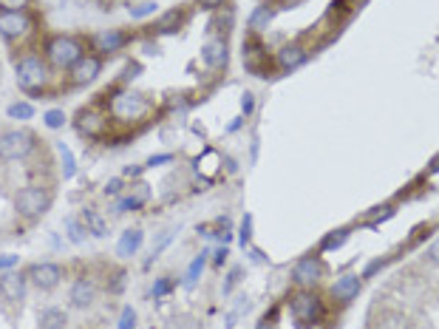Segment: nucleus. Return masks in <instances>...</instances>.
Masks as SVG:
<instances>
[{"instance_id": "1", "label": "nucleus", "mask_w": 439, "mask_h": 329, "mask_svg": "<svg viewBox=\"0 0 439 329\" xmlns=\"http://www.w3.org/2000/svg\"><path fill=\"white\" fill-rule=\"evenodd\" d=\"M151 111H153V102L148 99V94H139V91H116L108 99V114L116 122H142Z\"/></svg>"}, {"instance_id": "2", "label": "nucleus", "mask_w": 439, "mask_h": 329, "mask_svg": "<svg viewBox=\"0 0 439 329\" xmlns=\"http://www.w3.org/2000/svg\"><path fill=\"white\" fill-rule=\"evenodd\" d=\"M289 313H292L295 324L300 329H315L323 321L326 307H323V301H320L312 290H298V293L289 298Z\"/></svg>"}, {"instance_id": "3", "label": "nucleus", "mask_w": 439, "mask_h": 329, "mask_svg": "<svg viewBox=\"0 0 439 329\" xmlns=\"http://www.w3.org/2000/svg\"><path fill=\"white\" fill-rule=\"evenodd\" d=\"M14 77H17V85L28 94H37L45 88L48 82V68H45V60H40L37 54H26L17 60L14 65Z\"/></svg>"}, {"instance_id": "4", "label": "nucleus", "mask_w": 439, "mask_h": 329, "mask_svg": "<svg viewBox=\"0 0 439 329\" xmlns=\"http://www.w3.org/2000/svg\"><path fill=\"white\" fill-rule=\"evenodd\" d=\"M82 54H85L82 43H80L77 37H68V34H54V37L45 43V60H48L54 68H71Z\"/></svg>"}, {"instance_id": "5", "label": "nucleus", "mask_w": 439, "mask_h": 329, "mask_svg": "<svg viewBox=\"0 0 439 329\" xmlns=\"http://www.w3.org/2000/svg\"><path fill=\"white\" fill-rule=\"evenodd\" d=\"M48 207H51V193H48L45 188H40V185H26V188H20L17 196H14V210H17V216H23V219H37V216H43Z\"/></svg>"}, {"instance_id": "6", "label": "nucleus", "mask_w": 439, "mask_h": 329, "mask_svg": "<svg viewBox=\"0 0 439 329\" xmlns=\"http://www.w3.org/2000/svg\"><path fill=\"white\" fill-rule=\"evenodd\" d=\"M37 148V136L26 128H17V131H6L0 136V159L6 162H17V159H26L31 151Z\"/></svg>"}, {"instance_id": "7", "label": "nucleus", "mask_w": 439, "mask_h": 329, "mask_svg": "<svg viewBox=\"0 0 439 329\" xmlns=\"http://www.w3.org/2000/svg\"><path fill=\"white\" fill-rule=\"evenodd\" d=\"M108 122H111L108 114H102L99 108H82V111H77V119H74L77 131L85 139H102L108 134Z\"/></svg>"}, {"instance_id": "8", "label": "nucleus", "mask_w": 439, "mask_h": 329, "mask_svg": "<svg viewBox=\"0 0 439 329\" xmlns=\"http://www.w3.org/2000/svg\"><path fill=\"white\" fill-rule=\"evenodd\" d=\"M241 57H244V68H246L249 74H255V77H266V74H269V57H266V48H264V43H261L255 34H249V37L244 40V51H241Z\"/></svg>"}, {"instance_id": "9", "label": "nucleus", "mask_w": 439, "mask_h": 329, "mask_svg": "<svg viewBox=\"0 0 439 329\" xmlns=\"http://www.w3.org/2000/svg\"><path fill=\"white\" fill-rule=\"evenodd\" d=\"M326 276V264L320 261V256H303L300 261H295L292 267V281L300 287H312Z\"/></svg>"}, {"instance_id": "10", "label": "nucleus", "mask_w": 439, "mask_h": 329, "mask_svg": "<svg viewBox=\"0 0 439 329\" xmlns=\"http://www.w3.org/2000/svg\"><path fill=\"white\" fill-rule=\"evenodd\" d=\"M148 202H151V185H148V182H134L128 190H122V196H119L114 213H116V216H119V213H128V210L134 213V210H142Z\"/></svg>"}, {"instance_id": "11", "label": "nucleus", "mask_w": 439, "mask_h": 329, "mask_svg": "<svg viewBox=\"0 0 439 329\" xmlns=\"http://www.w3.org/2000/svg\"><path fill=\"white\" fill-rule=\"evenodd\" d=\"M26 276L37 290H54L63 281V267L51 261H40V264H31Z\"/></svg>"}, {"instance_id": "12", "label": "nucleus", "mask_w": 439, "mask_h": 329, "mask_svg": "<svg viewBox=\"0 0 439 329\" xmlns=\"http://www.w3.org/2000/svg\"><path fill=\"white\" fill-rule=\"evenodd\" d=\"M99 71H102V60H99L97 54H82V57L68 68V77H71L74 85H88V82H94V80L99 77Z\"/></svg>"}, {"instance_id": "13", "label": "nucleus", "mask_w": 439, "mask_h": 329, "mask_svg": "<svg viewBox=\"0 0 439 329\" xmlns=\"http://www.w3.org/2000/svg\"><path fill=\"white\" fill-rule=\"evenodd\" d=\"M31 31V20L26 11H0V34L6 40H23Z\"/></svg>"}, {"instance_id": "14", "label": "nucleus", "mask_w": 439, "mask_h": 329, "mask_svg": "<svg viewBox=\"0 0 439 329\" xmlns=\"http://www.w3.org/2000/svg\"><path fill=\"white\" fill-rule=\"evenodd\" d=\"M227 60H229V48H227V37H213L202 45V63L213 71H221L227 68Z\"/></svg>"}, {"instance_id": "15", "label": "nucleus", "mask_w": 439, "mask_h": 329, "mask_svg": "<svg viewBox=\"0 0 439 329\" xmlns=\"http://www.w3.org/2000/svg\"><path fill=\"white\" fill-rule=\"evenodd\" d=\"M131 43V34L122 28H105L99 34H94V48L99 54H116L119 48H125Z\"/></svg>"}, {"instance_id": "16", "label": "nucleus", "mask_w": 439, "mask_h": 329, "mask_svg": "<svg viewBox=\"0 0 439 329\" xmlns=\"http://www.w3.org/2000/svg\"><path fill=\"white\" fill-rule=\"evenodd\" d=\"M306 57H309V51H306L300 43H286V45L275 54V65H278L281 71H295V68H300V65L306 63Z\"/></svg>"}, {"instance_id": "17", "label": "nucleus", "mask_w": 439, "mask_h": 329, "mask_svg": "<svg viewBox=\"0 0 439 329\" xmlns=\"http://www.w3.org/2000/svg\"><path fill=\"white\" fill-rule=\"evenodd\" d=\"M360 287H363V276L346 273V276H340V279L332 284V298L340 301V304H349L352 298H357Z\"/></svg>"}, {"instance_id": "18", "label": "nucleus", "mask_w": 439, "mask_h": 329, "mask_svg": "<svg viewBox=\"0 0 439 329\" xmlns=\"http://www.w3.org/2000/svg\"><path fill=\"white\" fill-rule=\"evenodd\" d=\"M188 17H190V9H185V6L168 9V11L153 23V31H156V34H173V31H179V28L188 23Z\"/></svg>"}, {"instance_id": "19", "label": "nucleus", "mask_w": 439, "mask_h": 329, "mask_svg": "<svg viewBox=\"0 0 439 329\" xmlns=\"http://www.w3.org/2000/svg\"><path fill=\"white\" fill-rule=\"evenodd\" d=\"M68 298H71V304H74L77 310H85V307H91V304H94V298H97V284H94V279H88V276H80V279L74 281V287H71Z\"/></svg>"}, {"instance_id": "20", "label": "nucleus", "mask_w": 439, "mask_h": 329, "mask_svg": "<svg viewBox=\"0 0 439 329\" xmlns=\"http://www.w3.org/2000/svg\"><path fill=\"white\" fill-rule=\"evenodd\" d=\"M26 281H28V276H23V273H3L0 276V293H3V298L6 301H23L26 298Z\"/></svg>"}, {"instance_id": "21", "label": "nucleus", "mask_w": 439, "mask_h": 329, "mask_svg": "<svg viewBox=\"0 0 439 329\" xmlns=\"http://www.w3.org/2000/svg\"><path fill=\"white\" fill-rule=\"evenodd\" d=\"M142 242H145V233H142L139 227L125 230V233L119 236V242H116V256H119V259H131V256H136L139 247H142Z\"/></svg>"}, {"instance_id": "22", "label": "nucleus", "mask_w": 439, "mask_h": 329, "mask_svg": "<svg viewBox=\"0 0 439 329\" xmlns=\"http://www.w3.org/2000/svg\"><path fill=\"white\" fill-rule=\"evenodd\" d=\"M80 222L85 225V230H88L91 236H97V239L108 236V222H105V216L97 213L94 207H82V210H80Z\"/></svg>"}, {"instance_id": "23", "label": "nucleus", "mask_w": 439, "mask_h": 329, "mask_svg": "<svg viewBox=\"0 0 439 329\" xmlns=\"http://www.w3.org/2000/svg\"><path fill=\"white\" fill-rule=\"evenodd\" d=\"M207 256H210V250H202V253L188 264V273H185V287H188V290H193L196 281L202 279V273H205V267H207Z\"/></svg>"}, {"instance_id": "24", "label": "nucleus", "mask_w": 439, "mask_h": 329, "mask_svg": "<svg viewBox=\"0 0 439 329\" xmlns=\"http://www.w3.org/2000/svg\"><path fill=\"white\" fill-rule=\"evenodd\" d=\"M272 17H275V11H272L269 6H255L252 14H249V28H252V34L264 31V28L272 23Z\"/></svg>"}, {"instance_id": "25", "label": "nucleus", "mask_w": 439, "mask_h": 329, "mask_svg": "<svg viewBox=\"0 0 439 329\" xmlns=\"http://www.w3.org/2000/svg\"><path fill=\"white\" fill-rule=\"evenodd\" d=\"M65 324H68V315L57 307H48L40 315V329H65Z\"/></svg>"}, {"instance_id": "26", "label": "nucleus", "mask_w": 439, "mask_h": 329, "mask_svg": "<svg viewBox=\"0 0 439 329\" xmlns=\"http://www.w3.org/2000/svg\"><path fill=\"white\" fill-rule=\"evenodd\" d=\"M346 242H349V230H346V227H340V230H332V233H326V236H323L320 250H323V253H332V250H340Z\"/></svg>"}, {"instance_id": "27", "label": "nucleus", "mask_w": 439, "mask_h": 329, "mask_svg": "<svg viewBox=\"0 0 439 329\" xmlns=\"http://www.w3.org/2000/svg\"><path fill=\"white\" fill-rule=\"evenodd\" d=\"M57 153H60V162H63V179H71V176L77 173V165H74V153H71V148H68L65 142H60V145H57Z\"/></svg>"}, {"instance_id": "28", "label": "nucleus", "mask_w": 439, "mask_h": 329, "mask_svg": "<svg viewBox=\"0 0 439 329\" xmlns=\"http://www.w3.org/2000/svg\"><path fill=\"white\" fill-rule=\"evenodd\" d=\"M210 162H221V156L216 153V151H205L193 165H196V171L202 173V176H207V179H213V168L216 165H210Z\"/></svg>"}, {"instance_id": "29", "label": "nucleus", "mask_w": 439, "mask_h": 329, "mask_svg": "<svg viewBox=\"0 0 439 329\" xmlns=\"http://www.w3.org/2000/svg\"><path fill=\"white\" fill-rule=\"evenodd\" d=\"M65 230H68V239H71L74 244H82V242H85V236H88L85 225H82L80 219H74V216H68V219H65Z\"/></svg>"}, {"instance_id": "30", "label": "nucleus", "mask_w": 439, "mask_h": 329, "mask_svg": "<svg viewBox=\"0 0 439 329\" xmlns=\"http://www.w3.org/2000/svg\"><path fill=\"white\" fill-rule=\"evenodd\" d=\"M173 236H176V230H165V233H162V236L156 239V244L151 247V256H148V261H145V267H151V264H153V261H156V259L162 256V250H165V247H168V244L173 242Z\"/></svg>"}, {"instance_id": "31", "label": "nucleus", "mask_w": 439, "mask_h": 329, "mask_svg": "<svg viewBox=\"0 0 439 329\" xmlns=\"http://www.w3.org/2000/svg\"><path fill=\"white\" fill-rule=\"evenodd\" d=\"M374 329H408V321H406V315H400V313H386Z\"/></svg>"}, {"instance_id": "32", "label": "nucleus", "mask_w": 439, "mask_h": 329, "mask_svg": "<svg viewBox=\"0 0 439 329\" xmlns=\"http://www.w3.org/2000/svg\"><path fill=\"white\" fill-rule=\"evenodd\" d=\"M6 114H9V119H34V105L31 102H11Z\"/></svg>"}, {"instance_id": "33", "label": "nucleus", "mask_w": 439, "mask_h": 329, "mask_svg": "<svg viewBox=\"0 0 439 329\" xmlns=\"http://www.w3.org/2000/svg\"><path fill=\"white\" fill-rule=\"evenodd\" d=\"M156 9H159V3H156V0H142V3H136V6H128L131 17H136V20H142V17L153 14Z\"/></svg>"}, {"instance_id": "34", "label": "nucleus", "mask_w": 439, "mask_h": 329, "mask_svg": "<svg viewBox=\"0 0 439 329\" xmlns=\"http://www.w3.org/2000/svg\"><path fill=\"white\" fill-rule=\"evenodd\" d=\"M65 119H68V117H65V111H63V108H51V111H45V114H43V122H45L51 131L63 128V125H65Z\"/></svg>"}, {"instance_id": "35", "label": "nucleus", "mask_w": 439, "mask_h": 329, "mask_svg": "<svg viewBox=\"0 0 439 329\" xmlns=\"http://www.w3.org/2000/svg\"><path fill=\"white\" fill-rule=\"evenodd\" d=\"M170 290H173V279H170V276H165V279H159V281L153 284L151 296H153V298H165Z\"/></svg>"}, {"instance_id": "36", "label": "nucleus", "mask_w": 439, "mask_h": 329, "mask_svg": "<svg viewBox=\"0 0 439 329\" xmlns=\"http://www.w3.org/2000/svg\"><path fill=\"white\" fill-rule=\"evenodd\" d=\"M238 242H241V247H249V242H252V216H249V213L244 216V225H241Z\"/></svg>"}, {"instance_id": "37", "label": "nucleus", "mask_w": 439, "mask_h": 329, "mask_svg": "<svg viewBox=\"0 0 439 329\" xmlns=\"http://www.w3.org/2000/svg\"><path fill=\"white\" fill-rule=\"evenodd\" d=\"M136 327V310L134 307H122L119 313V329H134Z\"/></svg>"}, {"instance_id": "38", "label": "nucleus", "mask_w": 439, "mask_h": 329, "mask_svg": "<svg viewBox=\"0 0 439 329\" xmlns=\"http://www.w3.org/2000/svg\"><path fill=\"white\" fill-rule=\"evenodd\" d=\"M221 11H224V14H219V17L213 20V28H221V31L227 34V31H229V26H232V11H229V6H224Z\"/></svg>"}, {"instance_id": "39", "label": "nucleus", "mask_w": 439, "mask_h": 329, "mask_svg": "<svg viewBox=\"0 0 439 329\" xmlns=\"http://www.w3.org/2000/svg\"><path fill=\"white\" fill-rule=\"evenodd\" d=\"M122 190H125L122 176H114V179L105 182V196H122Z\"/></svg>"}, {"instance_id": "40", "label": "nucleus", "mask_w": 439, "mask_h": 329, "mask_svg": "<svg viewBox=\"0 0 439 329\" xmlns=\"http://www.w3.org/2000/svg\"><path fill=\"white\" fill-rule=\"evenodd\" d=\"M31 0H0V11H26Z\"/></svg>"}, {"instance_id": "41", "label": "nucleus", "mask_w": 439, "mask_h": 329, "mask_svg": "<svg viewBox=\"0 0 439 329\" xmlns=\"http://www.w3.org/2000/svg\"><path fill=\"white\" fill-rule=\"evenodd\" d=\"M176 156L173 153H156V156H151L148 162H145V168H162V165H170Z\"/></svg>"}, {"instance_id": "42", "label": "nucleus", "mask_w": 439, "mask_h": 329, "mask_svg": "<svg viewBox=\"0 0 439 329\" xmlns=\"http://www.w3.org/2000/svg\"><path fill=\"white\" fill-rule=\"evenodd\" d=\"M238 279H241V267H232V270H229V276H227V281H224V287H221V293H224V296H229V293H232V287L238 284Z\"/></svg>"}, {"instance_id": "43", "label": "nucleus", "mask_w": 439, "mask_h": 329, "mask_svg": "<svg viewBox=\"0 0 439 329\" xmlns=\"http://www.w3.org/2000/svg\"><path fill=\"white\" fill-rule=\"evenodd\" d=\"M139 71H142V65H139V63H128V65H125V71H122V77H119V82H128V80L139 77Z\"/></svg>"}, {"instance_id": "44", "label": "nucleus", "mask_w": 439, "mask_h": 329, "mask_svg": "<svg viewBox=\"0 0 439 329\" xmlns=\"http://www.w3.org/2000/svg\"><path fill=\"white\" fill-rule=\"evenodd\" d=\"M252 108H255V94L244 91V97H241V111H244V117H249V114H252Z\"/></svg>"}, {"instance_id": "45", "label": "nucleus", "mask_w": 439, "mask_h": 329, "mask_svg": "<svg viewBox=\"0 0 439 329\" xmlns=\"http://www.w3.org/2000/svg\"><path fill=\"white\" fill-rule=\"evenodd\" d=\"M196 6L199 9H207V11H219L227 6V0H196Z\"/></svg>"}, {"instance_id": "46", "label": "nucleus", "mask_w": 439, "mask_h": 329, "mask_svg": "<svg viewBox=\"0 0 439 329\" xmlns=\"http://www.w3.org/2000/svg\"><path fill=\"white\" fill-rule=\"evenodd\" d=\"M386 264H389V259H377V261H372V264L366 267V273H363V279H369V276H374V273H377V270H383Z\"/></svg>"}, {"instance_id": "47", "label": "nucleus", "mask_w": 439, "mask_h": 329, "mask_svg": "<svg viewBox=\"0 0 439 329\" xmlns=\"http://www.w3.org/2000/svg\"><path fill=\"white\" fill-rule=\"evenodd\" d=\"M227 256H229V250H227V244H221L219 250L213 253V264H216V267H221V264H227Z\"/></svg>"}, {"instance_id": "48", "label": "nucleus", "mask_w": 439, "mask_h": 329, "mask_svg": "<svg viewBox=\"0 0 439 329\" xmlns=\"http://www.w3.org/2000/svg\"><path fill=\"white\" fill-rule=\"evenodd\" d=\"M17 261H20V256H0V270H11V267H17Z\"/></svg>"}, {"instance_id": "49", "label": "nucleus", "mask_w": 439, "mask_h": 329, "mask_svg": "<svg viewBox=\"0 0 439 329\" xmlns=\"http://www.w3.org/2000/svg\"><path fill=\"white\" fill-rule=\"evenodd\" d=\"M426 256H428V261H431V264H437L439 267V239H434V244L428 247V253H426Z\"/></svg>"}, {"instance_id": "50", "label": "nucleus", "mask_w": 439, "mask_h": 329, "mask_svg": "<svg viewBox=\"0 0 439 329\" xmlns=\"http://www.w3.org/2000/svg\"><path fill=\"white\" fill-rule=\"evenodd\" d=\"M142 171H145V165H128L125 168V176H139Z\"/></svg>"}, {"instance_id": "51", "label": "nucleus", "mask_w": 439, "mask_h": 329, "mask_svg": "<svg viewBox=\"0 0 439 329\" xmlns=\"http://www.w3.org/2000/svg\"><path fill=\"white\" fill-rule=\"evenodd\" d=\"M258 329H278V327H275V321H266V318H261Z\"/></svg>"}, {"instance_id": "52", "label": "nucleus", "mask_w": 439, "mask_h": 329, "mask_svg": "<svg viewBox=\"0 0 439 329\" xmlns=\"http://www.w3.org/2000/svg\"><path fill=\"white\" fill-rule=\"evenodd\" d=\"M428 173H439V156L431 159V168H428Z\"/></svg>"}, {"instance_id": "53", "label": "nucleus", "mask_w": 439, "mask_h": 329, "mask_svg": "<svg viewBox=\"0 0 439 329\" xmlns=\"http://www.w3.org/2000/svg\"><path fill=\"white\" fill-rule=\"evenodd\" d=\"M278 3H295V0H278Z\"/></svg>"}, {"instance_id": "54", "label": "nucleus", "mask_w": 439, "mask_h": 329, "mask_svg": "<svg viewBox=\"0 0 439 329\" xmlns=\"http://www.w3.org/2000/svg\"><path fill=\"white\" fill-rule=\"evenodd\" d=\"M151 329H153V327H151Z\"/></svg>"}]
</instances>
